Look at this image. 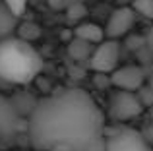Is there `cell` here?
Masks as SVG:
<instances>
[{"instance_id":"14","label":"cell","mask_w":153,"mask_h":151,"mask_svg":"<svg viewBox=\"0 0 153 151\" xmlns=\"http://www.w3.org/2000/svg\"><path fill=\"white\" fill-rule=\"evenodd\" d=\"M2 2L16 18H19L25 12V6H27V0H2Z\"/></svg>"},{"instance_id":"1","label":"cell","mask_w":153,"mask_h":151,"mask_svg":"<svg viewBox=\"0 0 153 151\" xmlns=\"http://www.w3.org/2000/svg\"><path fill=\"white\" fill-rule=\"evenodd\" d=\"M25 128L37 151H87L103 140L105 116L83 89H62L35 103Z\"/></svg>"},{"instance_id":"3","label":"cell","mask_w":153,"mask_h":151,"mask_svg":"<svg viewBox=\"0 0 153 151\" xmlns=\"http://www.w3.org/2000/svg\"><path fill=\"white\" fill-rule=\"evenodd\" d=\"M105 151H153L140 130L116 126L103 134Z\"/></svg>"},{"instance_id":"12","label":"cell","mask_w":153,"mask_h":151,"mask_svg":"<svg viewBox=\"0 0 153 151\" xmlns=\"http://www.w3.org/2000/svg\"><path fill=\"white\" fill-rule=\"evenodd\" d=\"M16 29H18V37L22 39V41H27V43H31V41H35V39H39V35H41V29H39V25H37V23H31V21L22 23V25H18Z\"/></svg>"},{"instance_id":"18","label":"cell","mask_w":153,"mask_h":151,"mask_svg":"<svg viewBox=\"0 0 153 151\" xmlns=\"http://www.w3.org/2000/svg\"><path fill=\"white\" fill-rule=\"evenodd\" d=\"M147 87H149V89L153 91V76H151V79H149V85H147Z\"/></svg>"},{"instance_id":"13","label":"cell","mask_w":153,"mask_h":151,"mask_svg":"<svg viewBox=\"0 0 153 151\" xmlns=\"http://www.w3.org/2000/svg\"><path fill=\"white\" fill-rule=\"evenodd\" d=\"M132 10H134V14L153 19V0H134Z\"/></svg>"},{"instance_id":"11","label":"cell","mask_w":153,"mask_h":151,"mask_svg":"<svg viewBox=\"0 0 153 151\" xmlns=\"http://www.w3.org/2000/svg\"><path fill=\"white\" fill-rule=\"evenodd\" d=\"M68 54H70L74 60H85L91 54V45L85 41H79V39H74V41L68 45Z\"/></svg>"},{"instance_id":"16","label":"cell","mask_w":153,"mask_h":151,"mask_svg":"<svg viewBox=\"0 0 153 151\" xmlns=\"http://www.w3.org/2000/svg\"><path fill=\"white\" fill-rule=\"evenodd\" d=\"M142 136L146 138V141H147L149 145H153V124H149L146 130H143V132H142Z\"/></svg>"},{"instance_id":"15","label":"cell","mask_w":153,"mask_h":151,"mask_svg":"<svg viewBox=\"0 0 153 151\" xmlns=\"http://www.w3.org/2000/svg\"><path fill=\"white\" fill-rule=\"evenodd\" d=\"M78 0H49V4L54 10H62V8H68V6H72V4H76Z\"/></svg>"},{"instance_id":"9","label":"cell","mask_w":153,"mask_h":151,"mask_svg":"<svg viewBox=\"0 0 153 151\" xmlns=\"http://www.w3.org/2000/svg\"><path fill=\"white\" fill-rule=\"evenodd\" d=\"M76 39L93 45V43H101L105 39V31H103V27L97 25V23L85 21V23H79V25L76 27Z\"/></svg>"},{"instance_id":"2","label":"cell","mask_w":153,"mask_h":151,"mask_svg":"<svg viewBox=\"0 0 153 151\" xmlns=\"http://www.w3.org/2000/svg\"><path fill=\"white\" fill-rule=\"evenodd\" d=\"M43 70V60L33 45L19 37H6L0 41V81L25 85Z\"/></svg>"},{"instance_id":"8","label":"cell","mask_w":153,"mask_h":151,"mask_svg":"<svg viewBox=\"0 0 153 151\" xmlns=\"http://www.w3.org/2000/svg\"><path fill=\"white\" fill-rule=\"evenodd\" d=\"M134 21H136V14H134L132 8H128V6L116 8V10L111 14V18H108L107 27L103 29L105 31V37L114 39V41L118 37H124V35L132 29Z\"/></svg>"},{"instance_id":"17","label":"cell","mask_w":153,"mask_h":151,"mask_svg":"<svg viewBox=\"0 0 153 151\" xmlns=\"http://www.w3.org/2000/svg\"><path fill=\"white\" fill-rule=\"evenodd\" d=\"M146 47L153 53V25H151V29L147 31V37H146Z\"/></svg>"},{"instance_id":"5","label":"cell","mask_w":153,"mask_h":151,"mask_svg":"<svg viewBox=\"0 0 153 151\" xmlns=\"http://www.w3.org/2000/svg\"><path fill=\"white\" fill-rule=\"evenodd\" d=\"M120 47L114 39H103L89 54V68L97 74H111L118 66Z\"/></svg>"},{"instance_id":"4","label":"cell","mask_w":153,"mask_h":151,"mask_svg":"<svg viewBox=\"0 0 153 151\" xmlns=\"http://www.w3.org/2000/svg\"><path fill=\"white\" fill-rule=\"evenodd\" d=\"M143 113V105L140 101L138 93L134 91H122L116 89L108 101V118L116 124L132 120Z\"/></svg>"},{"instance_id":"7","label":"cell","mask_w":153,"mask_h":151,"mask_svg":"<svg viewBox=\"0 0 153 151\" xmlns=\"http://www.w3.org/2000/svg\"><path fill=\"white\" fill-rule=\"evenodd\" d=\"M111 83L116 89L122 91H138L142 85H146V70L142 66H122L114 68L111 72Z\"/></svg>"},{"instance_id":"10","label":"cell","mask_w":153,"mask_h":151,"mask_svg":"<svg viewBox=\"0 0 153 151\" xmlns=\"http://www.w3.org/2000/svg\"><path fill=\"white\" fill-rule=\"evenodd\" d=\"M18 27V18L4 6V2H0V41L6 37H12Z\"/></svg>"},{"instance_id":"6","label":"cell","mask_w":153,"mask_h":151,"mask_svg":"<svg viewBox=\"0 0 153 151\" xmlns=\"http://www.w3.org/2000/svg\"><path fill=\"white\" fill-rule=\"evenodd\" d=\"M23 128V120L12 101L0 93V141H12Z\"/></svg>"}]
</instances>
